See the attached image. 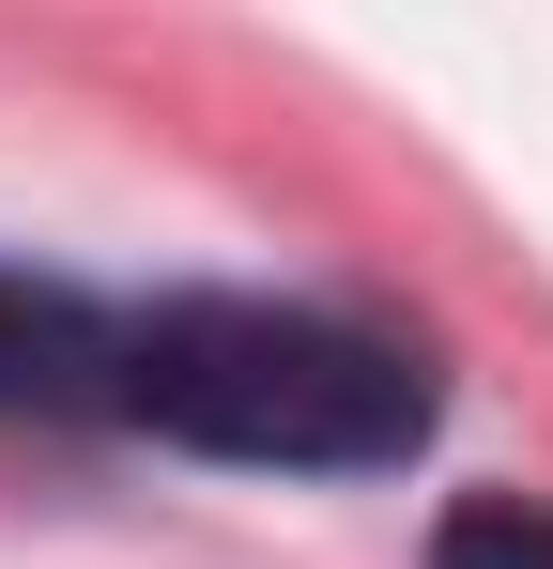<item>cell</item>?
<instances>
[{"instance_id": "1", "label": "cell", "mask_w": 553, "mask_h": 569, "mask_svg": "<svg viewBox=\"0 0 553 569\" xmlns=\"http://www.w3.org/2000/svg\"><path fill=\"white\" fill-rule=\"evenodd\" d=\"M108 416L170 431V447H200V462L369 477V462H415L431 370H415V339L339 323V308H292V292H170V308L123 323Z\"/></svg>"}, {"instance_id": "2", "label": "cell", "mask_w": 553, "mask_h": 569, "mask_svg": "<svg viewBox=\"0 0 553 569\" xmlns=\"http://www.w3.org/2000/svg\"><path fill=\"white\" fill-rule=\"evenodd\" d=\"M108 355H123V323H92L78 292H47V278H0V416L108 400Z\"/></svg>"}, {"instance_id": "3", "label": "cell", "mask_w": 553, "mask_h": 569, "mask_svg": "<svg viewBox=\"0 0 553 569\" xmlns=\"http://www.w3.org/2000/svg\"><path fill=\"white\" fill-rule=\"evenodd\" d=\"M431 569H553V508H523V492H476V508H446Z\"/></svg>"}]
</instances>
